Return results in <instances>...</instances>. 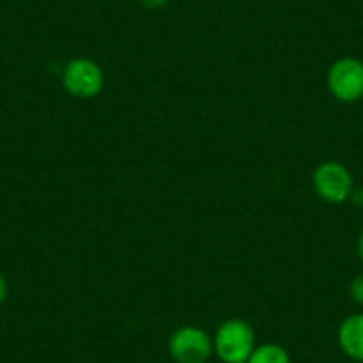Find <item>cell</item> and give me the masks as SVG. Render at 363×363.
Here are the masks:
<instances>
[{
    "mask_svg": "<svg viewBox=\"0 0 363 363\" xmlns=\"http://www.w3.org/2000/svg\"><path fill=\"white\" fill-rule=\"evenodd\" d=\"M8 292H9L8 280H6V278L0 274V305L6 301V298H8Z\"/></svg>",
    "mask_w": 363,
    "mask_h": 363,
    "instance_id": "10",
    "label": "cell"
},
{
    "mask_svg": "<svg viewBox=\"0 0 363 363\" xmlns=\"http://www.w3.org/2000/svg\"><path fill=\"white\" fill-rule=\"evenodd\" d=\"M212 342L214 352L223 363H246L257 347L253 328L242 319L225 320L218 328Z\"/></svg>",
    "mask_w": 363,
    "mask_h": 363,
    "instance_id": "1",
    "label": "cell"
},
{
    "mask_svg": "<svg viewBox=\"0 0 363 363\" xmlns=\"http://www.w3.org/2000/svg\"><path fill=\"white\" fill-rule=\"evenodd\" d=\"M246 363H291L287 349L278 344L257 345Z\"/></svg>",
    "mask_w": 363,
    "mask_h": 363,
    "instance_id": "7",
    "label": "cell"
},
{
    "mask_svg": "<svg viewBox=\"0 0 363 363\" xmlns=\"http://www.w3.org/2000/svg\"><path fill=\"white\" fill-rule=\"evenodd\" d=\"M356 251H358V257H359V260H362V264H363V230H362V233H359V237H358Z\"/></svg>",
    "mask_w": 363,
    "mask_h": 363,
    "instance_id": "12",
    "label": "cell"
},
{
    "mask_svg": "<svg viewBox=\"0 0 363 363\" xmlns=\"http://www.w3.org/2000/svg\"><path fill=\"white\" fill-rule=\"evenodd\" d=\"M312 186L317 196L326 203H344L351 198L354 182L352 174L344 164L328 160V162L319 164L313 171Z\"/></svg>",
    "mask_w": 363,
    "mask_h": 363,
    "instance_id": "4",
    "label": "cell"
},
{
    "mask_svg": "<svg viewBox=\"0 0 363 363\" xmlns=\"http://www.w3.org/2000/svg\"><path fill=\"white\" fill-rule=\"evenodd\" d=\"M104 84H106V75L99 62L93 59H72L62 69V86L75 99H95L102 93Z\"/></svg>",
    "mask_w": 363,
    "mask_h": 363,
    "instance_id": "2",
    "label": "cell"
},
{
    "mask_svg": "<svg viewBox=\"0 0 363 363\" xmlns=\"http://www.w3.org/2000/svg\"><path fill=\"white\" fill-rule=\"evenodd\" d=\"M337 338L347 358L363 363V313H352L342 320Z\"/></svg>",
    "mask_w": 363,
    "mask_h": 363,
    "instance_id": "6",
    "label": "cell"
},
{
    "mask_svg": "<svg viewBox=\"0 0 363 363\" xmlns=\"http://www.w3.org/2000/svg\"><path fill=\"white\" fill-rule=\"evenodd\" d=\"M349 200H352V203L358 205V207H363V189H352Z\"/></svg>",
    "mask_w": 363,
    "mask_h": 363,
    "instance_id": "11",
    "label": "cell"
},
{
    "mask_svg": "<svg viewBox=\"0 0 363 363\" xmlns=\"http://www.w3.org/2000/svg\"><path fill=\"white\" fill-rule=\"evenodd\" d=\"M169 0H139V4L146 9H160L167 4Z\"/></svg>",
    "mask_w": 363,
    "mask_h": 363,
    "instance_id": "9",
    "label": "cell"
},
{
    "mask_svg": "<svg viewBox=\"0 0 363 363\" xmlns=\"http://www.w3.org/2000/svg\"><path fill=\"white\" fill-rule=\"evenodd\" d=\"M349 296L356 305L363 306V274L352 278L351 285H349Z\"/></svg>",
    "mask_w": 363,
    "mask_h": 363,
    "instance_id": "8",
    "label": "cell"
},
{
    "mask_svg": "<svg viewBox=\"0 0 363 363\" xmlns=\"http://www.w3.org/2000/svg\"><path fill=\"white\" fill-rule=\"evenodd\" d=\"M328 89L344 104L363 99V62L356 57H342L328 69Z\"/></svg>",
    "mask_w": 363,
    "mask_h": 363,
    "instance_id": "5",
    "label": "cell"
},
{
    "mask_svg": "<svg viewBox=\"0 0 363 363\" xmlns=\"http://www.w3.org/2000/svg\"><path fill=\"white\" fill-rule=\"evenodd\" d=\"M167 351L177 363H207L214 352V342L201 328L182 326L171 333Z\"/></svg>",
    "mask_w": 363,
    "mask_h": 363,
    "instance_id": "3",
    "label": "cell"
}]
</instances>
